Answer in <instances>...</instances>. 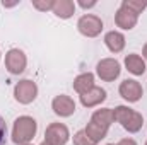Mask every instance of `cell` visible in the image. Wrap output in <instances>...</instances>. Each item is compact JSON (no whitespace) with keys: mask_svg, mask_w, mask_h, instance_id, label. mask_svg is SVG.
Listing matches in <instances>:
<instances>
[{"mask_svg":"<svg viewBox=\"0 0 147 145\" xmlns=\"http://www.w3.org/2000/svg\"><path fill=\"white\" fill-rule=\"evenodd\" d=\"M137 21H139V14H135L134 10H130L127 5H120V9L116 10V14H115V22H116V26L118 28H121V29H125V31H130V29H134L135 28V24H137Z\"/></svg>","mask_w":147,"mask_h":145,"instance_id":"cell-10","label":"cell"},{"mask_svg":"<svg viewBox=\"0 0 147 145\" xmlns=\"http://www.w3.org/2000/svg\"><path fill=\"white\" fill-rule=\"evenodd\" d=\"M69 137V128L63 123H51L45 132V142L48 145H65Z\"/></svg>","mask_w":147,"mask_h":145,"instance_id":"cell-7","label":"cell"},{"mask_svg":"<svg viewBox=\"0 0 147 145\" xmlns=\"http://www.w3.org/2000/svg\"><path fill=\"white\" fill-rule=\"evenodd\" d=\"M33 5L36 7L38 10H53L55 0H34Z\"/></svg>","mask_w":147,"mask_h":145,"instance_id":"cell-19","label":"cell"},{"mask_svg":"<svg viewBox=\"0 0 147 145\" xmlns=\"http://www.w3.org/2000/svg\"><path fill=\"white\" fill-rule=\"evenodd\" d=\"M26 65H28V58H26L22 50L12 48V50L7 51V55H5V67L12 75L22 73L26 70Z\"/></svg>","mask_w":147,"mask_h":145,"instance_id":"cell-6","label":"cell"},{"mask_svg":"<svg viewBox=\"0 0 147 145\" xmlns=\"http://www.w3.org/2000/svg\"><path fill=\"white\" fill-rule=\"evenodd\" d=\"M105 43L111 53H120L125 48V36L118 31H110L105 36Z\"/></svg>","mask_w":147,"mask_h":145,"instance_id":"cell-14","label":"cell"},{"mask_svg":"<svg viewBox=\"0 0 147 145\" xmlns=\"http://www.w3.org/2000/svg\"><path fill=\"white\" fill-rule=\"evenodd\" d=\"M108 145H113V144H108Z\"/></svg>","mask_w":147,"mask_h":145,"instance_id":"cell-25","label":"cell"},{"mask_svg":"<svg viewBox=\"0 0 147 145\" xmlns=\"http://www.w3.org/2000/svg\"><path fill=\"white\" fill-rule=\"evenodd\" d=\"M51 108H53V113L57 116L67 118V116H72L74 113H75V103H74L72 97H69L65 94H60V96H57L53 99Z\"/></svg>","mask_w":147,"mask_h":145,"instance_id":"cell-11","label":"cell"},{"mask_svg":"<svg viewBox=\"0 0 147 145\" xmlns=\"http://www.w3.org/2000/svg\"><path fill=\"white\" fill-rule=\"evenodd\" d=\"M142 55H144V58H146V62H147V43L144 44V50H142Z\"/></svg>","mask_w":147,"mask_h":145,"instance_id":"cell-23","label":"cell"},{"mask_svg":"<svg viewBox=\"0 0 147 145\" xmlns=\"http://www.w3.org/2000/svg\"><path fill=\"white\" fill-rule=\"evenodd\" d=\"M116 145H137V142L134 138H123V140H120Z\"/></svg>","mask_w":147,"mask_h":145,"instance_id":"cell-22","label":"cell"},{"mask_svg":"<svg viewBox=\"0 0 147 145\" xmlns=\"http://www.w3.org/2000/svg\"><path fill=\"white\" fill-rule=\"evenodd\" d=\"M96 72L98 77L105 82H113L115 79H118V75L121 72V67H120V62L115 60V58H103L98 67H96Z\"/></svg>","mask_w":147,"mask_h":145,"instance_id":"cell-8","label":"cell"},{"mask_svg":"<svg viewBox=\"0 0 147 145\" xmlns=\"http://www.w3.org/2000/svg\"><path fill=\"white\" fill-rule=\"evenodd\" d=\"M7 140V125H5V119L0 116V145H5Z\"/></svg>","mask_w":147,"mask_h":145,"instance_id":"cell-20","label":"cell"},{"mask_svg":"<svg viewBox=\"0 0 147 145\" xmlns=\"http://www.w3.org/2000/svg\"><path fill=\"white\" fill-rule=\"evenodd\" d=\"M41 145H48V144H46V142H43V144H41Z\"/></svg>","mask_w":147,"mask_h":145,"instance_id":"cell-24","label":"cell"},{"mask_svg":"<svg viewBox=\"0 0 147 145\" xmlns=\"http://www.w3.org/2000/svg\"><path fill=\"white\" fill-rule=\"evenodd\" d=\"M36 96H38V85H36V82H33V80L24 79V80L17 82L16 87H14V97L21 104L33 103L36 99Z\"/></svg>","mask_w":147,"mask_h":145,"instance_id":"cell-4","label":"cell"},{"mask_svg":"<svg viewBox=\"0 0 147 145\" xmlns=\"http://www.w3.org/2000/svg\"><path fill=\"white\" fill-rule=\"evenodd\" d=\"M125 67H127L128 72L134 73V75H142V73L146 72V62L137 53H132V55L125 56Z\"/></svg>","mask_w":147,"mask_h":145,"instance_id":"cell-13","label":"cell"},{"mask_svg":"<svg viewBox=\"0 0 147 145\" xmlns=\"http://www.w3.org/2000/svg\"><path fill=\"white\" fill-rule=\"evenodd\" d=\"M105 99H106V91L103 87H96V85L80 96V103L84 108H94V106L101 104Z\"/></svg>","mask_w":147,"mask_h":145,"instance_id":"cell-12","label":"cell"},{"mask_svg":"<svg viewBox=\"0 0 147 145\" xmlns=\"http://www.w3.org/2000/svg\"><path fill=\"white\" fill-rule=\"evenodd\" d=\"M75 12V3L72 0H55L53 5V14L60 19H69Z\"/></svg>","mask_w":147,"mask_h":145,"instance_id":"cell-16","label":"cell"},{"mask_svg":"<svg viewBox=\"0 0 147 145\" xmlns=\"http://www.w3.org/2000/svg\"><path fill=\"white\" fill-rule=\"evenodd\" d=\"M38 132V123L31 116H19L14 121L12 142L17 145H29Z\"/></svg>","mask_w":147,"mask_h":145,"instance_id":"cell-2","label":"cell"},{"mask_svg":"<svg viewBox=\"0 0 147 145\" xmlns=\"http://www.w3.org/2000/svg\"><path fill=\"white\" fill-rule=\"evenodd\" d=\"M118 91H120V96H121L125 101H128V103H137V101L142 97V94H144L140 82H137V80H134V79L123 80V82L120 84V89H118Z\"/></svg>","mask_w":147,"mask_h":145,"instance_id":"cell-9","label":"cell"},{"mask_svg":"<svg viewBox=\"0 0 147 145\" xmlns=\"http://www.w3.org/2000/svg\"><path fill=\"white\" fill-rule=\"evenodd\" d=\"M79 5H80L82 9H91V7H94V5H96V2H94V0H91V2H86V0H80V2H79Z\"/></svg>","mask_w":147,"mask_h":145,"instance_id":"cell-21","label":"cell"},{"mask_svg":"<svg viewBox=\"0 0 147 145\" xmlns=\"http://www.w3.org/2000/svg\"><path fill=\"white\" fill-rule=\"evenodd\" d=\"M115 121V113H113V109L110 108H103V109H98L92 116H91V121L87 123V126H86V133H87V137L92 140V142H101L105 137H106V133H108V130H110L111 123Z\"/></svg>","mask_w":147,"mask_h":145,"instance_id":"cell-1","label":"cell"},{"mask_svg":"<svg viewBox=\"0 0 147 145\" xmlns=\"http://www.w3.org/2000/svg\"><path fill=\"white\" fill-rule=\"evenodd\" d=\"M146 145H147V144H146Z\"/></svg>","mask_w":147,"mask_h":145,"instance_id":"cell-27","label":"cell"},{"mask_svg":"<svg viewBox=\"0 0 147 145\" xmlns=\"http://www.w3.org/2000/svg\"><path fill=\"white\" fill-rule=\"evenodd\" d=\"M77 29L80 34L87 38H96L101 34L103 31V21L98 17V15H92V14H86L79 19L77 22Z\"/></svg>","mask_w":147,"mask_h":145,"instance_id":"cell-5","label":"cell"},{"mask_svg":"<svg viewBox=\"0 0 147 145\" xmlns=\"http://www.w3.org/2000/svg\"><path fill=\"white\" fill-rule=\"evenodd\" d=\"M29 145H31V144H29Z\"/></svg>","mask_w":147,"mask_h":145,"instance_id":"cell-26","label":"cell"},{"mask_svg":"<svg viewBox=\"0 0 147 145\" xmlns=\"http://www.w3.org/2000/svg\"><path fill=\"white\" fill-rule=\"evenodd\" d=\"M113 113H115V121H118L128 133L140 132L144 125V118L140 113H137L132 108H127V106H116L113 109Z\"/></svg>","mask_w":147,"mask_h":145,"instance_id":"cell-3","label":"cell"},{"mask_svg":"<svg viewBox=\"0 0 147 145\" xmlns=\"http://www.w3.org/2000/svg\"><path fill=\"white\" fill-rule=\"evenodd\" d=\"M92 87H94V73H91V72L80 73V75H77L75 80H74V89H75L80 96L86 94L87 91H91Z\"/></svg>","mask_w":147,"mask_h":145,"instance_id":"cell-15","label":"cell"},{"mask_svg":"<svg viewBox=\"0 0 147 145\" xmlns=\"http://www.w3.org/2000/svg\"><path fill=\"white\" fill-rule=\"evenodd\" d=\"M121 3H123V5H127V7H128L130 10H134L135 14H142V10L147 7L146 3H142V2H137V0H123Z\"/></svg>","mask_w":147,"mask_h":145,"instance_id":"cell-18","label":"cell"},{"mask_svg":"<svg viewBox=\"0 0 147 145\" xmlns=\"http://www.w3.org/2000/svg\"><path fill=\"white\" fill-rule=\"evenodd\" d=\"M74 145H98V144L92 142V140L87 137V133H86L84 130H80V132H77V133L74 135Z\"/></svg>","mask_w":147,"mask_h":145,"instance_id":"cell-17","label":"cell"}]
</instances>
